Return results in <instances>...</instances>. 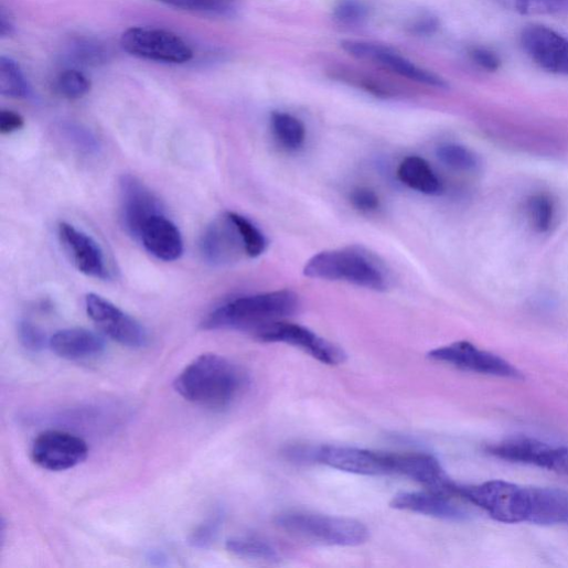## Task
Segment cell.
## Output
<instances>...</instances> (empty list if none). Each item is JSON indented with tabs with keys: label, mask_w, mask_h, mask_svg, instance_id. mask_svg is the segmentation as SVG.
<instances>
[{
	"label": "cell",
	"mask_w": 568,
	"mask_h": 568,
	"mask_svg": "<svg viewBox=\"0 0 568 568\" xmlns=\"http://www.w3.org/2000/svg\"><path fill=\"white\" fill-rule=\"evenodd\" d=\"M246 384L242 367L223 355L205 353L179 373L173 388L187 403L222 411L237 400Z\"/></svg>",
	"instance_id": "6da1fadb"
},
{
	"label": "cell",
	"mask_w": 568,
	"mask_h": 568,
	"mask_svg": "<svg viewBox=\"0 0 568 568\" xmlns=\"http://www.w3.org/2000/svg\"><path fill=\"white\" fill-rule=\"evenodd\" d=\"M456 492L497 522L545 525L547 519L548 487H525L505 481H489L480 485H457Z\"/></svg>",
	"instance_id": "7a4b0ae2"
},
{
	"label": "cell",
	"mask_w": 568,
	"mask_h": 568,
	"mask_svg": "<svg viewBox=\"0 0 568 568\" xmlns=\"http://www.w3.org/2000/svg\"><path fill=\"white\" fill-rule=\"evenodd\" d=\"M299 296L278 290L232 300L207 315L205 330H235L254 336L267 325L294 315L300 309Z\"/></svg>",
	"instance_id": "3957f363"
},
{
	"label": "cell",
	"mask_w": 568,
	"mask_h": 568,
	"mask_svg": "<svg viewBox=\"0 0 568 568\" xmlns=\"http://www.w3.org/2000/svg\"><path fill=\"white\" fill-rule=\"evenodd\" d=\"M303 275L311 279L342 281L373 291H387L390 272L384 261L358 246L328 250L313 256Z\"/></svg>",
	"instance_id": "277c9868"
},
{
	"label": "cell",
	"mask_w": 568,
	"mask_h": 568,
	"mask_svg": "<svg viewBox=\"0 0 568 568\" xmlns=\"http://www.w3.org/2000/svg\"><path fill=\"white\" fill-rule=\"evenodd\" d=\"M277 524L291 535L328 545L357 546L368 537L366 526L349 517L287 512L277 517Z\"/></svg>",
	"instance_id": "5b68a950"
},
{
	"label": "cell",
	"mask_w": 568,
	"mask_h": 568,
	"mask_svg": "<svg viewBox=\"0 0 568 568\" xmlns=\"http://www.w3.org/2000/svg\"><path fill=\"white\" fill-rule=\"evenodd\" d=\"M122 50L131 56L163 64L191 62L194 52L178 35L153 28H131L120 39Z\"/></svg>",
	"instance_id": "8992f818"
},
{
	"label": "cell",
	"mask_w": 568,
	"mask_h": 568,
	"mask_svg": "<svg viewBox=\"0 0 568 568\" xmlns=\"http://www.w3.org/2000/svg\"><path fill=\"white\" fill-rule=\"evenodd\" d=\"M89 449L82 438L60 430L40 433L32 443L31 459L41 469L62 472L82 464Z\"/></svg>",
	"instance_id": "52a82bcc"
},
{
	"label": "cell",
	"mask_w": 568,
	"mask_h": 568,
	"mask_svg": "<svg viewBox=\"0 0 568 568\" xmlns=\"http://www.w3.org/2000/svg\"><path fill=\"white\" fill-rule=\"evenodd\" d=\"M85 307L90 320L115 342L131 349L147 345L149 336L144 326L109 300L89 293Z\"/></svg>",
	"instance_id": "ba28073f"
},
{
	"label": "cell",
	"mask_w": 568,
	"mask_h": 568,
	"mask_svg": "<svg viewBox=\"0 0 568 568\" xmlns=\"http://www.w3.org/2000/svg\"><path fill=\"white\" fill-rule=\"evenodd\" d=\"M486 451L505 461L568 475V447L565 446H551L536 439L516 437L490 446Z\"/></svg>",
	"instance_id": "9c48e42d"
},
{
	"label": "cell",
	"mask_w": 568,
	"mask_h": 568,
	"mask_svg": "<svg viewBox=\"0 0 568 568\" xmlns=\"http://www.w3.org/2000/svg\"><path fill=\"white\" fill-rule=\"evenodd\" d=\"M255 337L261 342L285 343L299 347L326 365H339L346 360L345 352L336 344L306 326L285 320L267 325Z\"/></svg>",
	"instance_id": "30bf717a"
},
{
	"label": "cell",
	"mask_w": 568,
	"mask_h": 568,
	"mask_svg": "<svg viewBox=\"0 0 568 568\" xmlns=\"http://www.w3.org/2000/svg\"><path fill=\"white\" fill-rule=\"evenodd\" d=\"M429 357L463 371L514 378V381L523 378L522 373L510 362L491 352L481 350L468 341H459L436 349L429 353Z\"/></svg>",
	"instance_id": "8fae6325"
},
{
	"label": "cell",
	"mask_w": 568,
	"mask_h": 568,
	"mask_svg": "<svg viewBox=\"0 0 568 568\" xmlns=\"http://www.w3.org/2000/svg\"><path fill=\"white\" fill-rule=\"evenodd\" d=\"M521 46L539 68L568 77V39L551 29L531 25L521 34Z\"/></svg>",
	"instance_id": "7c38bea8"
},
{
	"label": "cell",
	"mask_w": 568,
	"mask_h": 568,
	"mask_svg": "<svg viewBox=\"0 0 568 568\" xmlns=\"http://www.w3.org/2000/svg\"><path fill=\"white\" fill-rule=\"evenodd\" d=\"M358 475L394 474V454L364 449L323 446L315 448L314 462Z\"/></svg>",
	"instance_id": "4fadbf2b"
},
{
	"label": "cell",
	"mask_w": 568,
	"mask_h": 568,
	"mask_svg": "<svg viewBox=\"0 0 568 568\" xmlns=\"http://www.w3.org/2000/svg\"><path fill=\"white\" fill-rule=\"evenodd\" d=\"M119 191L124 226L132 237L139 239L146 223L163 214V206L150 189L135 175H122Z\"/></svg>",
	"instance_id": "5bb4252c"
},
{
	"label": "cell",
	"mask_w": 568,
	"mask_h": 568,
	"mask_svg": "<svg viewBox=\"0 0 568 568\" xmlns=\"http://www.w3.org/2000/svg\"><path fill=\"white\" fill-rule=\"evenodd\" d=\"M201 253L213 267H227L247 256L240 233L229 213L206 228L201 239Z\"/></svg>",
	"instance_id": "9a60e30c"
},
{
	"label": "cell",
	"mask_w": 568,
	"mask_h": 568,
	"mask_svg": "<svg viewBox=\"0 0 568 568\" xmlns=\"http://www.w3.org/2000/svg\"><path fill=\"white\" fill-rule=\"evenodd\" d=\"M58 238L79 272L99 280L109 279L105 254L94 238L68 223L60 224Z\"/></svg>",
	"instance_id": "2e32d148"
},
{
	"label": "cell",
	"mask_w": 568,
	"mask_h": 568,
	"mask_svg": "<svg viewBox=\"0 0 568 568\" xmlns=\"http://www.w3.org/2000/svg\"><path fill=\"white\" fill-rule=\"evenodd\" d=\"M394 471L425 485L428 490L457 495V484L449 479L441 463L433 456L394 454Z\"/></svg>",
	"instance_id": "e0dca14e"
},
{
	"label": "cell",
	"mask_w": 568,
	"mask_h": 568,
	"mask_svg": "<svg viewBox=\"0 0 568 568\" xmlns=\"http://www.w3.org/2000/svg\"><path fill=\"white\" fill-rule=\"evenodd\" d=\"M392 507L448 521L469 517V513L452 500V495L431 490L400 493L392 501Z\"/></svg>",
	"instance_id": "ac0fdd59"
},
{
	"label": "cell",
	"mask_w": 568,
	"mask_h": 568,
	"mask_svg": "<svg viewBox=\"0 0 568 568\" xmlns=\"http://www.w3.org/2000/svg\"><path fill=\"white\" fill-rule=\"evenodd\" d=\"M138 240L151 256L164 262L179 260L183 255L182 235L164 214L148 221Z\"/></svg>",
	"instance_id": "d6986e66"
},
{
	"label": "cell",
	"mask_w": 568,
	"mask_h": 568,
	"mask_svg": "<svg viewBox=\"0 0 568 568\" xmlns=\"http://www.w3.org/2000/svg\"><path fill=\"white\" fill-rule=\"evenodd\" d=\"M49 344L57 356L68 361L97 357L106 347L99 335L83 328L61 330L50 339Z\"/></svg>",
	"instance_id": "ffe728a7"
},
{
	"label": "cell",
	"mask_w": 568,
	"mask_h": 568,
	"mask_svg": "<svg viewBox=\"0 0 568 568\" xmlns=\"http://www.w3.org/2000/svg\"><path fill=\"white\" fill-rule=\"evenodd\" d=\"M399 180L420 194L437 196L442 192V182L431 164L424 158H406L398 169Z\"/></svg>",
	"instance_id": "44dd1931"
},
{
	"label": "cell",
	"mask_w": 568,
	"mask_h": 568,
	"mask_svg": "<svg viewBox=\"0 0 568 568\" xmlns=\"http://www.w3.org/2000/svg\"><path fill=\"white\" fill-rule=\"evenodd\" d=\"M376 63L419 84L441 89L449 87L446 79L435 73L420 68L389 46H387L383 54L378 56Z\"/></svg>",
	"instance_id": "7402d4cb"
},
{
	"label": "cell",
	"mask_w": 568,
	"mask_h": 568,
	"mask_svg": "<svg viewBox=\"0 0 568 568\" xmlns=\"http://www.w3.org/2000/svg\"><path fill=\"white\" fill-rule=\"evenodd\" d=\"M271 128L278 142L290 151L299 150L306 141V127L297 117L275 111L271 115Z\"/></svg>",
	"instance_id": "603a6c76"
},
{
	"label": "cell",
	"mask_w": 568,
	"mask_h": 568,
	"mask_svg": "<svg viewBox=\"0 0 568 568\" xmlns=\"http://www.w3.org/2000/svg\"><path fill=\"white\" fill-rule=\"evenodd\" d=\"M0 93L15 99L29 98L32 89L20 65L11 57L0 58Z\"/></svg>",
	"instance_id": "cb8c5ba5"
},
{
	"label": "cell",
	"mask_w": 568,
	"mask_h": 568,
	"mask_svg": "<svg viewBox=\"0 0 568 568\" xmlns=\"http://www.w3.org/2000/svg\"><path fill=\"white\" fill-rule=\"evenodd\" d=\"M526 217L529 226L538 234H547L556 219V206L554 201L545 194L531 196L525 205Z\"/></svg>",
	"instance_id": "d4e9b609"
},
{
	"label": "cell",
	"mask_w": 568,
	"mask_h": 568,
	"mask_svg": "<svg viewBox=\"0 0 568 568\" xmlns=\"http://www.w3.org/2000/svg\"><path fill=\"white\" fill-rule=\"evenodd\" d=\"M226 546L228 551L246 559L266 561L280 559L278 550L271 544L255 537H235L229 539Z\"/></svg>",
	"instance_id": "484cf974"
},
{
	"label": "cell",
	"mask_w": 568,
	"mask_h": 568,
	"mask_svg": "<svg viewBox=\"0 0 568 568\" xmlns=\"http://www.w3.org/2000/svg\"><path fill=\"white\" fill-rule=\"evenodd\" d=\"M167 7L211 17H232L235 7L232 0H157Z\"/></svg>",
	"instance_id": "4316f807"
},
{
	"label": "cell",
	"mask_w": 568,
	"mask_h": 568,
	"mask_svg": "<svg viewBox=\"0 0 568 568\" xmlns=\"http://www.w3.org/2000/svg\"><path fill=\"white\" fill-rule=\"evenodd\" d=\"M438 159L447 167L462 172L479 169L480 160L469 148L459 143H443L437 149Z\"/></svg>",
	"instance_id": "83f0119b"
},
{
	"label": "cell",
	"mask_w": 568,
	"mask_h": 568,
	"mask_svg": "<svg viewBox=\"0 0 568 568\" xmlns=\"http://www.w3.org/2000/svg\"><path fill=\"white\" fill-rule=\"evenodd\" d=\"M496 2L521 15H548L568 9V0H496Z\"/></svg>",
	"instance_id": "f1b7e54d"
},
{
	"label": "cell",
	"mask_w": 568,
	"mask_h": 568,
	"mask_svg": "<svg viewBox=\"0 0 568 568\" xmlns=\"http://www.w3.org/2000/svg\"><path fill=\"white\" fill-rule=\"evenodd\" d=\"M229 214L240 233L247 257L258 258L262 256L268 247V240L264 233L248 218L236 213Z\"/></svg>",
	"instance_id": "f546056e"
},
{
	"label": "cell",
	"mask_w": 568,
	"mask_h": 568,
	"mask_svg": "<svg viewBox=\"0 0 568 568\" xmlns=\"http://www.w3.org/2000/svg\"><path fill=\"white\" fill-rule=\"evenodd\" d=\"M89 79L77 69L63 72L57 79L58 93L72 100L81 99L90 92Z\"/></svg>",
	"instance_id": "4dcf8cb0"
},
{
	"label": "cell",
	"mask_w": 568,
	"mask_h": 568,
	"mask_svg": "<svg viewBox=\"0 0 568 568\" xmlns=\"http://www.w3.org/2000/svg\"><path fill=\"white\" fill-rule=\"evenodd\" d=\"M334 20L344 26L362 25L368 18L363 0H340L333 12Z\"/></svg>",
	"instance_id": "1f68e13d"
},
{
	"label": "cell",
	"mask_w": 568,
	"mask_h": 568,
	"mask_svg": "<svg viewBox=\"0 0 568 568\" xmlns=\"http://www.w3.org/2000/svg\"><path fill=\"white\" fill-rule=\"evenodd\" d=\"M64 132L69 142L79 151L93 154L99 150V141L86 128L76 125H67L64 128Z\"/></svg>",
	"instance_id": "d6a6232c"
},
{
	"label": "cell",
	"mask_w": 568,
	"mask_h": 568,
	"mask_svg": "<svg viewBox=\"0 0 568 568\" xmlns=\"http://www.w3.org/2000/svg\"><path fill=\"white\" fill-rule=\"evenodd\" d=\"M341 46L350 56L374 63H376L378 56H381L387 47L385 45L363 41H343Z\"/></svg>",
	"instance_id": "836d02e7"
},
{
	"label": "cell",
	"mask_w": 568,
	"mask_h": 568,
	"mask_svg": "<svg viewBox=\"0 0 568 568\" xmlns=\"http://www.w3.org/2000/svg\"><path fill=\"white\" fill-rule=\"evenodd\" d=\"M19 336L23 346L31 352H41L47 344L45 332L29 320L20 322Z\"/></svg>",
	"instance_id": "e575fe53"
},
{
	"label": "cell",
	"mask_w": 568,
	"mask_h": 568,
	"mask_svg": "<svg viewBox=\"0 0 568 568\" xmlns=\"http://www.w3.org/2000/svg\"><path fill=\"white\" fill-rule=\"evenodd\" d=\"M221 523L222 521L218 515L202 523L189 536V543L197 548H208L218 535Z\"/></svg>",
	"instance_id": "d590c367"
},
{
	"label": "cell",
	"mask_w": 568,
	"mask_h": 568,
	"mask_svg": "<svg viewBox=\"0 0 568 568\" xmlns=\"http://www.w3.org/2000/svg\"><path fill=\"white\" fill-rule=\"evenodd\" d=\"M352 206L361 213H373L381 208V200L368 187H357L350 195Z\"/></svg>",
	"instance_id": "8d00e7d4"
},
{
	"label": "cell",
	"mask_w": 568,
	"mask_h": 568,
	"mask_svg": "<svg viewBox=\"0 0 568 568\" xmlns=\"http://www.w3.org/2000/svg\"><path fill=\"white\" fill-rule=\"evenodd\" d=\"M469 55L475 65L486 72H496L501 67L500 56L490 49L474 47Z\"/></svg>",
	"instance_id": "74e56055"
},
{
	"label": "cell",
	"mask_w": 568,
	"mask_h": 568,
	"mask_svg": "<svg viewBox=\"0 0 568 568\" xmlns=\"http://www.w3.org/2000/svg\"><path fill=\"white\" fill-rule=\"evenodd\" d=\"M25 125L24 118L13 110L0 112V132L10 135L21 130Z\"/></svg>",
	"instance_id": "f35d334b"
},
{
	"label": "cell",
	"mask_w": 568,
	"mask_h": 568,
	"mask_svg": "<svg viewBox=\"0 0 568 568\" xmlns=\"http://www.w3.org/2000/svg\"><path fill=\"white\" fill-rule=\"evenodd\" d=\"M440 29V22L436 17L427 15L415 21L409 28L410 32L417 36H432Z\"/></svg>",
	"instance_id": "ab89813d"
},
{
	"label": "cell",
	"mask_w": 568,
	"mask_h": 568,
	"mask_svg": "<svg viewBox=\"0 0 568 568\" xmlns=\"http://www.w3.org/2000/svg\"><path fill=\"white\" fill-rule=\"evenodd\" d=\"M14 24L9 19L6 11H2V15H0V34H2V37H9L14 34Z\"/></svg>",
	"instance_id": "60d3db41"
}]
</instances>
